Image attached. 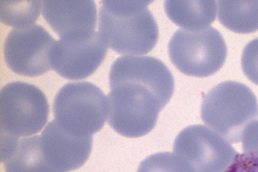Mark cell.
Returning a JSON list of instances; mask_svg holds the SVG:
<instances>
[{"instance_id": "1", "label": "cell", "mask_w": 258, "mask_h": 172, "mask_svg": "<svg viewBox=\"0 0 258 172\" xmlns=\"http://www.w3.org/2000/svg\"><path fill=\"white\" fill-rule=\"evenodd\" d=\"M109 81L108 123L128 138L144 136L154 129L174 89L167 67L150 56L118 58L111 66Z\"/></svg>"}, {"instance_id": "2", "label": "cell", "mask_w": 258, "mask_h": 172, "mask_svg": "<svg viewBox=\"0 0 258 172\" xmlns=\"http://www.w3.org/2000/svg\"><path fill=\"white\" fill-rule=\"evenodd\" d=\"M152 2H101L98 30L107 46L126 55L145 54L153 49L159 38V29L148 8Z\"/></svg>"}, {"instance_id": "3", "label": "cell", "mask_w": 258, "mask_h": 172, "mask_svg": "<svg viewBox=\"0 0 258 172\" xmlns=\"http://www.w3.org/2000/svg\"><path fill=\"white\" fill-rule=\"evenodd\" d=\"M201 116L210 129L229 142L238 143L246 127L258 117L257 100L245 84L224 81L205 95Z\"/></svg>"}, {"instance_id": "4", "label": "cell", "mask_w": 258, "mask_h": 172, "mask_svg": "<svg viewBox=\"0 0 258 172\" xmlns=\"http://www.w3.org/2000/svg\"><path fill=\"white\" fill-rule=\"evenodd\" d=\"M53 112L54 120L65 131L78 136H92L107 119V97L90 82L69 83L56 94Z\"/></svg>"}, {"instance_id": "5", "label": "cell", "mask_w": 258, "mask_h": 172, "mask_svg": "<svg viewBox=\"0 0 258 172\" xmlns=\"http://www.w3.org/2000/svg\"><path fill=\"white\" fill-rule=\"evenodd\" d=\"M172 64L188 76H211L224 65L227 47L220 32L209 26L200 30L179 29L171 37L168 45Z\"/></svg>"}, {"instance_id": "6", "label": "cell", "mask_w": 258, "mask_h": 172, "mask_svg": "<svg viewBox=\"0 0 258 172\" xmlns=\"http://www.w3.org/2000/svg\"><path fill=\"white\" fill-rule=\"evenodd\" d=\"M49 104L37 87L16 81L0 92L1 136L19 139L39 133L47 122Z\"/></svg>"}, {"instance_id": "7", "label": "cell", "mask_w": 258, "mask_h": 172, "mask_svg": "<svg viewBox=\"0 0 258 172\" xmlns=\"http://www.w3.org/2000/svg\"><path fill=\"white\" fill-rule=\"evenodd\" d=\"M173 150L192 172H224L237 153L228 141L202 125L183 129L175 138Z\"/></svg>"}, {"instance_id": "8", "label": "cell", "mask_w": 258, "mask_h": 172, "mask_svg": "<svg viewBox=\"0 0 258 172\" xmlns=\"http://www.w3.org/2000/svg\"><path fill=\"white\" fill-rule=\"evenodd\" d=\"M55 41L38 24L15 28L4 42L5 62L17 74L28 77L41 75L52 69L51 54Z\"/></svg>"}, {"instance_id": "9", "label": "cell", "mask_w": 258, "mask_h": 172, "mask_svg": "<svg viewBox=\"0 0 258 172\" xmlns=\"http://www.w3.org/2000/svg\"><path fill=\"white\" fill-rule=\"evenodd\" d=\"M108 46L99 32L82 40H56L51 54V65L62 77L72 80L91 75L104 61Z\"/></svg>"}, {"instance_id": "10", "label": "cell", "mask_w": 258, "mask_h": 172, "mask_svg": "<svg viewBox=\"0 0 258 172\" xmlns=\"http://www.w3.org/2000/svg\"><path fill=\"white\" fill-rule=\"evenodd\" d=\"M41 2L43 18L60 39L82 40L95 32L97 8L94 1L45 0Z\"/></svg>"}, {"instance_id": "11", "label": "cell", "mask_w": 258, "mask_h": 172, "mask_svg": "<svg viewBox=\"0 0 258 172\" xmlns=\"http://www.w3.org/2000/svg\"><path fill=\"white\" fill-rule=\"evenodd\" d=\"M41 146L49 162L56 168L69 172L82 166L91 151L93 137L78 136L63 129L53 120L40 135Z\"/></svg>"}, {"instance_id": "12", "label": "cell", "mask_w": 258, "mask_h": 172, "mask_svg": "<svg viewBox=\"0 0 258 172\" xmlns=\"http://www.w3.org/2000/svg\"><path fill=\"white\" fill-rule=\"evenodd\" d=\"M1 148L5 172H62L46 158L40 136L19 139L1 136Z\"/></svg>"}, {"instance_id": "13", "label": "cell", "mask_w": 258, "mask_h": 172, "mask_svg": "<svg viewBox=\"0 0 258 172\" xmlns=\"http://www.w3.org/2000/svg\"><path fill=\"white\" fill-rule=\"evenodd\" d=\"M165 12L171 21L188 30H200L209 27L216 16V1L168 0Z\"/></svg>"}, {"instance_id": "14", "label": "cell", "mask_w": 258, "mask_h": 172, "mask_svg": "<svg viewBox=\"0 0 258 172\" xmlns=\"http://www.w3.org/2000/svg\"><path fill=\"white\" fill-rule=\"evenodd\" d=\"M218 18L234 32H254L258 30V1H219Z\"/></svg>"}, {"instance_id": "15", "label": "cell", "mask_w": 258, "mask_h": 172, "mask_svg": "<svg viewBox=\"0 0 258 172\" xmlns=\"http://www.w3.org/2000/svg\"><path fill=\"white\" fill-rule=\"evenodd\" d=\"M41 1H0V19L4 24L15 28L33 24L39 16Z\"/></svg>"}, {"instance_id": "16", "label": "cell", "mask_w": 258, "mask_h": 172, "mask_svg": "<svg viewBox=\"0 0 258 172\" xmlns=\"http://www.w3.org/2000/svg\"><path fill=\"white\" fill-rule=\"evenodd\" d=\"M137 172H192L187 164L174 153L150 155L140 164Z\"/></svg>"}, {"instance_id": "17", "label": "cell", "mask_w": 258, "mask_h": 172, "mask_svg": "<svg viewBox=\"0 0 258 172\" xmlns=\"http://www.w3.org/2000/svg\"><path fill=\"white\" fill-rule=\"evenodd\" d=\"M241 67L245 76L258 85V38L244 47L241 56Z\"/></svg>"}, {"instance_id": "18", "label": "cell", "mask_w": 258, "mask_h": 172, "mask_svg": "<svg viewBox=\"0 0 258 172\" xmlns=\"http://www.w3.org/2000/svg\"><path fill=\"white\" fill-rule=\"evenodd\" d=\"M224 172H258V151L237 153Z\"/></svg>"}, {"instance_id": "19", "label": "cell", "mask_w": 258, "mask_h": 172, "mask_svg": "<svg viewBox=\"0 0 258 172\" xmlns=\"http://www.w3.org/2000/svg\"><path fill=\"white\" fill-rule=\"evenodd\" d=\"M243 152L258 151V120L245 129L241 139Z\"/></svg>"}]
</instances>
